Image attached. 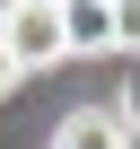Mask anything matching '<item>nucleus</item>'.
<instances>
[{
  "mask_svg": "<svg viewBox=\"0 0 140 149\" xmlns=\"http://www.w3.org/2000/svg\"><path fill=\"white\" fill-rule=\"evenodd\" d=\"M0 53H9L18 70H53V61H70V44H61V0H18V9L0 18Z\"/></svg>",
  "mask_w": 140,
  "mask_h": 149,
  "instance_id": "nucleus-1",
  "label": "nucleus"
},
{
  "mask_svg": "<svg viewBox=\"0 0 140 149\" xmlns=\"http://www.w3.org/2000/svg\"><path fill=\"white\" fill-rule=\"evenodd\" d=\"M53 149H131V114H114V105H79V114H61Z\"/></svg>",
  "mask_w": 140,
  "mask_h": 149,
  "instance_id": "nucleus-2",
  "label": "nucleus"
},
{
  "mask_svg": "<svg viewBox=\"0 0 140 149\" xmlns=\"http://www.w3.org/2000/svg\"><path fill=\"white\" fill-rule=\"evenodd\" d=\"M61 44H70V53H114V9L61 0Z\"/></svg>",
  "mask_w": 140,
  "mask_h": 149,
  "instance_id": "nucleus-3",
  "label": "nucleus"
},
{
  "mask_svg": "<svg viewBox=\"0 0 140 149\" xmlns=\"http://www.w3.org/2000/svg\"><path fill=\"white\" fill-rule=\"evenodd\" d=\"M114 53H140V0H114Z\"/></svg>",
  "mask_w": 140,
  "mask_h": 149,
  "instance_id": "nucleus-4",
  "label": "nucleus"
},
{
  "mask_svg": "<svg viewBox=\"0 0 140 149\" xmlns=\"http://www.w3.org/2000/svg\"><path fill=\"white\" fill-rule=\"evenodd\" d=\"M18 79H26V70H18V61H9V53H0V97H9V88H18Z\"/></svg>",
  "mask_w": 140,
  "mask_h": 149,
  "instance_id": "nucleus-5",
  "label": "nucleus"
},
{
  "mask_svg": "<svg viewBox=\"0 0 140 149\" xmlns=\"http://www.w3.org/2000/svg\"><path fill=\"white\" fill-rule=\"evenodd\" d=\"M9 9H18V0H0V18H9Z\"/></svg>",
  "mask_w": 140,
  "mask_h": 149,
  "instance_id": "nucleus-6",
  "label": "nucleus"
},
{
  "mask_svg": "<svg viewBox=\"0 0 140 149\" xmlns=\"http://www.w3.org/2000/svg\"><path fill=\"white\" fill-rule=\"evenodd\" d=\"M88 9H114V0H88Z\"/></svg>",
  "mask_w": 140,
  "mask_h": 149,
  "instance_id": "nucleus-7",
  "label": "nucleus"
}]
</instances>
